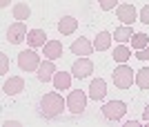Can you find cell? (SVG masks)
Here are the masks:
<instances>
[{"mask_svg": "<svg viewBox=\"0 0 149 127\" xmlns=\"http://www.w3.org/2000/svg\"><path fill=\"white\" fill-rule=\"evenodd\" d=\"M67 103L62 100V96L58 91H49V94L42 96V100H40V114L45 118H56V116L62 114V109H65Z\"/></svg>", "mask_w": 149, "mask_h": 127, "instance_id": "6da1fadb", "label": "cell"}, {"mask_svg": "<svg viewBox=\"0 0 149 127\" xmlns=\"http://www.w3.org/2000/svg\"><path fill=\"white\" fill-rule=\"evenodd\" d=\"M134 80H136V71L131 69V67H127V65H118L116 67V71H113V85L116 87L129 89L134 85Z\"/></svg>", "mask_w": 149, "mask_h": 127, "instance_id": "7a4b0ae2", "label": "cell"}, {"mask_svg": "<svg viewBox=\"0 0 149 127\" xmlns=\"http://www.w3.org/2000/svg\"><path fill=\"white\" fill-rule=\"evenodd\" d=\"M18 65H20V69H25V71H38V67H40V56H38L33 49L20 51L18 54Z\"/></svg>", "mask_w": 149, "mask_h": 127, "instance_id": "3957f363", "label": "cell"}, {"mask_svg": "<svg viewBox=\"0 0 149 127\" xmlns=\"http://www.w3.org/2000/svg\"><path fill=\"white\" fill-rule=\"evenodd\" d=\"M67 107H69L71 114H82L85 107H87V96H85V91L74 89V91L69 94V98H67Z\"/></svg>", "mask_w": 149, "mask_h": 127, "instance_id": "277c9868", "label": "cell"}, {"mask_svg": "<svg viewBox=\"0 0 149 127\" xmlns=\"http://www.w3.org/2000/svg\"><path fill=\"white\" fill-rule=\"evenodd\" d=\"M125 112H127V107H125L123 100H109L102 107V116H105L107 121H120L125 116Z\"/></svg>", "mask_w": 149, "mask_h": 127, "instance_id": "5b68a950", "label": "cell"}, {"mask_svg": "<svg viewBox=\"0 0 149 127\" xmlns=\"http://www.w3.org/2000/svg\"><path fill=\"white\" fill-rule=\"evenodd\" d=\"M27 25L22 22V20H18V22H13V25H9V29H7V40L13 45L22 43V40H27Z\"/></svg>", "mask_w": 149, "mask_h": 127, "instance_id": "8992f818", "label": "cell"}, {"mask_svg": "<svg viewBox=\"0 0 149 127\" xmlns=\"http://www.w3.org/2000/svg\"><path fill=\"white\" fill-rule=\"evenodd\" d=\"M91 71H93V63L89 58H78L74 63V67H71V74H74L76 78H87Z\"/></svg>", "mask_w": 149, "mask_h": 127, "instance_id": "52a82bcc", "label": "cell"}, {"mask_svg": "<svg viewBox=\"0 0 149 127\" xmlns=\"http://www.w3.org/2000/svg\"><path fill=\"white\" fill-rule=\"evenodd\" d=\"M56 65H54V60H45V63H40V67H38V80L40 83H49V80H54V76H56Z\"/></svg>", "mask_w": 149, "mask_h": 127, "instance_id": "ba28073f", "label": "cell"}, {"mask_svg": "<svg viewBox=\"0 0 149 127\" xmlns=\"http://www.w3.org/2000/svg\"><path fill=\"white\" fill-rule=\"evenodd\" d=\"M25 89V80L20 76H9L5 80V85H2V91H5L7 96H16V94H20Z\"/></svg>", "mask_w": 149, "mask_h": 127, "instance_id": "9c48e42d", "label": "cell"}, {"mask_svg": "<svg viewBox=\"0 0 149 127\" xmlns=\"http://www.w3.org/2000/svg\"><path fill=\"white\" fill-rule=\"evenodd\" d=\"M116 13H118V18L123 20V25H131V22L138 18V11H136L134 5H118Z\"/></svg>", "mask_w": 149, "mask_h": 127, "instance_id": "30bf717a", "label": "cell"}, {"mask_svg": "<svg viewBox=\"0 0 149 127\" xmlns=\"http://www.w3.org/2000/svg\"><path fill=\"white\" fill-rule=\"evenodd\" d=\"M105 96H107V83L102 80V78L91 80V85H89V98H93V100H102Z\"/></svg>", "mask_w": 149, "mask_h": 127, "instance_id": "8fae6325", "label": "cell"}, {"mask_svg": "<svg viewBox=\"0 0 149 127\" xmlns=\"http://www.w3.org/2000/svg\"><path fill=\"white\" fill-rule=\"evenodd\" d=\"M93 49H96V47H93L87 38H76L74 43H71V51H74L76 56H89Z\"/></svg>", "mask_w": 149, "mask_h": 127, "instance_id": "7c38bea8", "label": "cell"}, {"mask_svg": "<svg viewBox=\"0 0 149 127\" xmlns=\"http://www.w3.org/2000/svg\"><path fill=\"white\" fill-rule=\"evenodd\" d=\"M27 43L36 49V47H45V45L49 43L47 40V33H45V29H31L29 33H27Z\"/></svg>", "mask_w": 149, "mask_h": 127, "instance_id": "4fadbf2b", "label": "cell"}, {"mask_svg": "<svg viewBox=\"0 0 149 127\" xmlns=\"http://www.w3.org/2000/svg\"><path fill=\"white\" fill-rule=\"evenodd\" d=\"M45 58H49V60L62 58V43L60 40H49L45 45Z\"/></svg>", "mask_w": 149, "mask_h": 127, "instance_id": "5bb4252c", "label": "cell"}, {"mask_svg": "<svg viewBox=\"0 0 149 127\" xmlns=\"http://www.w3.org/2000/svg\"><path fill=\"white\" fill-rule=\"evenodd\" d=\"M76 27H78V20H76L74 16H65V18H60V22H58V31H60L62 36H69V33L76 31Z\"/></svg>", "mask_w": 149, "mask_h": 127, "instance_id": "9a60e30c", "label": "cell"}, {"mask_svg": "<svg viewBox=\"0 0 149 127\" xmlns=\"http://www.w3.org/2000/svg\"><path fill=\"white\" fill-rule=\"evenodd\" d=\"M111 40H113V33H109V31H98L96 40H93V47H96L98 51H107L109 47H111Z\"/></svg>", "mask_w": 149, "mask_h": 127, "instance_id": "2e32d148", "label": "cell"}, {"mask_svg": "<svg viewBox=\"0 0 149 127\" xmlns=\"http://www.w3.org/2000/svg\"><path fill=\"white\" fill-rule=\"evenodd\" d=\"M71 76H74V74H67V71H56V76H54V85H56L58 91H65V89L71 87Z\"/></svg>", "mask_w": 149, "mask_h": 127, "instance_id": "e0dca14e", "label": "cell"}, {"mask_svg": "<svg viewBox=\"0 0 149 127\" xmlns=\"http://www.w3.org/2000/svg\"><path fill=\"white\" fill-rule=\"evenodd\" d=\"M129 58H131V49L127 47V45H123V43H120L118 47L113 49V60H116V63L125 65L127 60H129Z\"/></svg>", "mask_w": 149, "mask_h": 127, "instance_id": "ac0fdd59", "label": "cell"}, {"mask_svg": "<svg viewBox=\"0 0 149 127\" xmlns=\"http://www.w3.org/2000/svg\"><path fill=\"white\" fill-rule=\"evenodd\" d=\"M113 38L118 40V43H129L131 38H134V29H131L129 25H123V27H118L116 31H113Z\"/></svg>", "mask_w": 149, "mask_h": 127, "instance_id": "d6986e66", "label": "cell"}, {"mask_svg": "<svg viewBox=\"0 0 149 127\" xmlns=\"http://www.w3.org/2000/svg\"><path fill=\"white\" fill-rule=\"evenodd\" d=\"M13 18L16 20H27L31 16V9H29V5L27 2H18V5H13Z\"/></svg>", "mask_w": 149, "mask_h": 127, "instance_id": "ffe728a7", "label": "cell"}, {"mask_svg": "<svg viewBox=\"0 0 149 127\" xmlns=\"http://www.w3.org/2000/svg\"><path fill=\"white\" fill-rule=\"evenodd\" d=\"M136 85L140 89H147L149 87V67H143V69L136 71Z\"/></svg>", "mask_w": 149, "mask_h": 127, "instance_id": "44dd1931", "label": "cell"}, {"mask_svg": "<svg viewBox=\"0 0 149 127\" xmlns=\"http://www.w3.org/2000/svg\"><path fill=\"white\" fill-rule=\"evenodd\" d=\"M131 45H134V51L145 49V47L149 45V36H147V33H134V38H131Z\"/></svg>", "mask_w": 149, "mask_h": 127, "instance_id": "7402d4cb", "label": "cell"}, {"mask_svg": "<svg viewBox=\"0 0 149 127\" xmlns=\"http://www.w3.org/2000/svg\"><path fill=\"white\" fill-rule=\"evenodd\" d=\"M116 2H118V0H98L100 9H105V11H109V9H113V7H116Z\"/></svg>", "mask_w": 149, "mask_h": 127, "instance_id": "603a6c76", "label": "cell"}, {"mask_svg": "<svg viewBox=\"0 0 149 127\" xmlns=\"http://www.w3.org/2000/svg\"><path fill=\"white\" fill-rule=\"evenodd\" d=\"M140 22L149 25V5H145L143 9H140Z\"/></svg>", "mask_w": 149, "mask_h": 127, "instance_id": "cb8c5ba5", "label": "cell"}, {"mask_svg": "<svg viewBox=\"0 0 149 127\" xmlns=\"http://www.w3.org/2000/svg\"><path fill=\"white\" fill-rule=\"evenodd\" d=\"M7 69H9V60L5 54H0V74H7Z\"/></svg>", "mask_w": 149, "mask_h": 127, "instance_id": "d4e9b609", "label": "cell"}, {"mask_svg": "<svg viewBox=\"0 0 149 127\" xmlns=\"http://www.w3.org/2000/svg\"><path fill=\"white\" fill-rule=\"evenodd\" d=\"M136 58H138V60H149V45L145 47V49L136 51Z\"/></svg>", "mask_w": 149, "mask_h": 127, "instance_id": "484cf974", "label": "cell"}, {"mask_svg": "<svg viewBox=\"0 0 149 127\" xmlns=\"http://www.w3.org/2000/svg\"><path fill=\"white\" fill-rule=\"evenodd\" d=\"M143 121H145V123H149V105L145 107V112H143Z\"/></svg>", "mask_w": 149, "mask_h": 127, "instance_id": "4316f807", "label": "cell"}, {"mask_svg": "<svg viewBox=\"0 0 149 127\" xmlns=\"http://www.w3.org/2000/svg\"><path fill=\"white\" fill-rule=\"evenodd\" d=\"M0 5H2V7H7V5H9V0H2V2H0Z\"/></svg>", "mask_w": 149, "mask_h": 127, "instance_id": "83f0119b", "label": "cell"}]
</instances>
